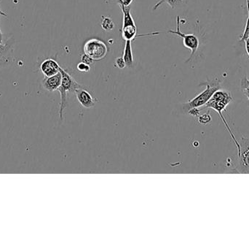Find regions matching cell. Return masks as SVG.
I'll return each mask as SVG.
<instances>
[{
    "label": "cell",
    "mask_w": 249,
    "mask_h": 249,
    "mask_svg": "<svg viewBox=\"0 0 249 249\" xmlns=\"http://www.w3.org/2000/svg\"><path fill=\"white\" fill-rule=\"evenodd\" d=\"M60 65L53 58H47L41 64L40 70L45 77H51L59 73Z\"/></svg>",
    "instance_id": "cell-8"
},
{
    "label": "cell",
    "mask_w": 249,
    "mask_h": 249,
    "mask_svg": "<svg viewBox=\"0 0 249 249\" xmlns=\"http://www.w3.org/2000/svg\"><path fill=\"white\" fill-rule=\"evenodd\" d=\"M200 86H206V88L203 92L197 95L196 97L192 99L191 100L183 104V110L186 112H188L190 109L193 108H198L200 107L206 105L209 99L212 97L213 94L216 91L221 89L220 80L218 79L209 80L207 81L200 83Z\"/></svg>",
    "instance_id": "cell-2"
},
{
    "label": "cell",
    "mask_w": 249,
    "mask_h": 249,
    "mask_svg": "<svg viewBox=\"0 0 249 249\" xmlns=\"http://www.w3.org/2000/svg\"><path fill=\"white\" fill-rule=\"evenodd\" d=\"M184 0H160L153 7V10H156L160 6L162 5L164 3L168 4L172 9L177 8L180 4L184 2Z\"/></svg>",
    "instance_id": "cell-14"
},
{
    "label": "cell",
    "mask_w": 249,
    "mask_h": 249,
    "mask_svg": "<svg viewBox=\"0 0 249 249\" xmlns=\"http://www.w3.org/2000/svg\"><path fill=\"white\" fill-rule=\"evenodd\" d=\"M61 80H62V76L59 71V73H57L55 76L45 77L42 80V86L45 90L53 92L58 90V88L61 86Z\"/></svg>",
    "instance_id": "cell-9"
},
{
    "label": "cell",
    "mask_w": 249,
    "mask_h": 249,
    "mask_svg": "<svg viewBox=\"0 0 249 249\" xmlns=\"http://www.w3.org/2000/svg\"><path fill=\"white\" fill-rule=\"evenodd\" d=\"M200 110L198 108H193L188 111L189 114L195 117H198L200 115Z\"/></svg>",
    "instance_id": "cell-21"
},
{
    "label": "cell",
    "mask_w": 249,
    "mask_h": 249,
    "mask_svg": "<svg viewBox=\"0 0 249 249\" xmlns=\"http://www.w3.org/2000/svg\"><path fill=\"white\" fill-rule=\"evenodd\" d=\"M121 35L124 41L134 40L135 38H137V27L136 24L127 25L122 26L121 29Z\"/></svg>",
    "instance_id": "cell-11"
},
{
    "label": "cell",
    "mask_w": 249,
    "mask_h": 249,
    "mask_svg": "<svg viewBox=\"0 0 249 249\" xmlns=\"http://www.w3.org/2000/svg\"><path fill=\"white\" fill-rule=\"evenodd\" d=\"M248 39H249V37H248Z\"/></svg>",
    "instance_id": "cell-26"
},
{
    "label": "cell",
    "mask_w": 249,
    "mask_h": 249,
    "mask_svg": "<svg viewBox=\"0 0 249 249\" xmlns=\"http://www.w3.org/2000/svg\"><path fill=\"white\" fill-rule=\"evenodd\" d=\"M0 37H1V38H2V34H1V29H0Z\"/></svg>",
    "instance_id": "cell-24"
},
{
    "label": "cell",
    "mask_w": 249,
    "mask_h": 249,
    "mask_svg": "<svg viewBox=\"0 0 249 249\" xmlns=\"http://www.w3.org/2000/svg\"><path fill=\"white\" fill-rule=\"evenodd\" d=\"M13 42L12 39L5 44L0 43V64H6L12 58Z\"/></svg>",
    "instance_id": "cell-10"
},
{
    "label": "cell",
    "mask_w": 249,
    "mask_h": 249,
    "mask_svg": "<svg viewBox=\"0 0 249 249\" xmlns=\"http://www.w3.org/2000/svg\"><path fill=\"white\" fill-rule=\"evenodd\" d=\"M133 1V0H116L117 3L120 6H124V7L130 6Z\"/></svg>",
    "instance_id": "cell-20"
},
{
    "label": "cell",
    "mask_w": 249,
    "mask_h": 249,
    "mask_svg": "<svg viewBox=\"0 0 249 249\" xmlns=\"http://www.w3.org/2000/svg\"><path fill=\"white\" fill-rule=\"evenodd\" d=\"M77 69L80 73H89V72H90V67L89 64L81 61V62L77 64Z\"/></svg>",
    "instance_id": "cell-16"
},
{
    "label": "cell",
    "mask_w": 249,
    "mask_h": 249,
    "mask_svg": "<svg viewBox=\"0 0 249 249\" xmlns=\"http://www.w3.org/2000/svg\"><path fill=\"white\" fill-rule=\"evenodd\" d=\"M79 103L86 109H90L95 106L98 102L97 98L89 91L86 86H82L74 92Z\"/></svg>",
    "instance_id": "cell-7"
},
{
    "label": "cell",
    "mask_w": 249,
    "mask_h": 249,
    "mask_svg": "<svg viewBox=\"0 0 249 249\" xmlns=\"http://www.w3.org/2000/svg\"><path fill=\"white\" fill-rule=\"evenodd\" d=\"M0 15H1V16H5V17L7 16V13H4V12H3L2 10H1V7H0Z\"/></svg>",
    "instance_id": "cell-23"
},
{
    "label": "cell",
    "mask_w": 249,
    "mask_h": 249,
    "mask_svg": "<svg viewBox=\"0 0 249 249\" xmlns=\"http://www.w3.org/2000/svg\"><path fill=\"white\" fill-rule=\"evenodd\" d=\"M197 120H198V122L200 123V124H203V125H207L209 123H211L212 121V116H211L210 114H209V112L206 113V114H203V115H200L198 117H197Z\"/></svg>",
    "instance_id": "cell-15"
},
{
    "label": "cell",
    "mask_w": 249,
    "mask_h": 249,
    "mask_svg": "<svg viewBox=\"0 0 249 249\" xmlns=\"http://www.w3.org/2000/svg\"><path fill=\"white\" fill-rule=\"evenodd\" d=\"M241 89H242L244 95L247 96V99H248L249 106V85L243 84L241 83Z\"/></svg>",
    "instance_id": "cell-19"
},
{
    "label": "cell",
    "mask_w": 249,
    "mask_h": 249,
    "mask_svg": "<svg viewBox=\"0 0 249 249\" xmlns=\"http://www.w3.org/2000/svg\"><path fill=\"white\" fill-rule=\"evenodd\" d=\"M84 53L94 61H100L105 58L108 52L107 46L99 39H90L85 43Z\"/></svg>",
    "instance_id": "cell-5"
},
{
    "label": "cell",
    "mask_w": 249,
    "mask_h": 249,
    "mask_svg": "<svg viewBox=\"0 0 249 249\" xmlns=\"http://www.w3.org/2000/svg\"><path fill=\"white\" fill-rule=\"evenodd\" d=\"M102 29L105 32H112L115 28V23L110 17L108 16H102V23H101Z\"/></svg>",
    "instance_id": "cell-13"
},
{
    "label": "cell",
    "mask_w": 249,
    "mask_h": 249,
    "mask_svg": "<svg viewBox=\"0 0 249 249\" xmlns=\"http://www.w3.org/2000/svg\"><path fill=\"white\" fill-rule=\"evenodd\" d=\"M80 59H81V61L89 64V65H92L95 61L93 58H90L89 56H88L87 54H85V53L80 56Z\"/></svg>",
    "instance_id": "cell-17"
},
{
    "label": "cell",
    "mask_w": 249,
    "mask_h": 249,
    "mask_svg": "<svg viewBox=\"0 0 249 249\" xmlns=\"http://www.w3.org/2000/svg\"><path fill=\"white\" fill-rule=\"evenodd\" d=\"M232 100H233V99H232V96H231V93H230L229 92L220 90V89H219V90L216 91V92L213 94V96L209 99V102L205 105V108H212V109L214 110V111H216V112L218 113L219 116L222 118L224 124H225L227 130L229 132L231 138L232 139V141L234 142L235 146H236L237 149L238 150L240 146L238 139L236 138L235 134H234L233 132L231 130L228 121H227L225 117L222 115V112L225 111V108H227V106H228Z\"/></svg>",
    "instance_id": "cell-1"
},
{
    "label": "cell",
    "mask_w": 249,
    "mask_h": 249,
    "mask_svg": "<svg viewBox=\"0 0 249 249\" xmlns=\"http://www.w3.org/2000/svg\"><path fill=\"white\" fill-rule=\"evenodd\" d=\"M180 24H181L180 17L178 16L177 17V29L176 30H168V33L174 34V35L182 38L184 46L191 51L190 58L186 61V63H187L191 61L192 58L194 57L195 54L197 52L199 45H200V41H199L198 38L195 34L183 33L181 31Z\"/></svg>",
    "instance_id": "cell-4"
},
{
    "label": "cell",
    "mask_w": 249,
    "mask_h": 249,
    "mask_svg": "<svg viewBox=\"0 0 249 249\" xmlns=\"http://www.w3.org/2000/svg\"><path fill=\"white\" fill-rule=\"evenodd\" d=\"M1 42H2V38L0 37V43H1Z\"/></svg>",
    "instance_id": "cell-25"
},
{
    "label": "cell",
    "mask_w": 249,
    "mask_h": 249,
    "mask_svg": "<svg viewBox=\"0 0 249 249\" xmlns=\"http://www.w3.org/2000/svg\"></svg>",
    "instance_id": "cell-27"
},
{
    "label": "cell",
    "mask_w": 249,
    "mask_h": 249,
    "mask_svg": "<svg viewBox=\"0 0 249 249\" xmlns=\"http://www.w3.org/2000/svg\"><path fill=\"white\" fill-rule=\"evenodd\" d=\"M123 57L127 67H133L134 64V59H133V51H132L131 41H125Z\"/></svg>",
    "instance_id": "cell-12"
},
{
    "label": "cell",
    "mask_w": 249,
    "mask_h": 249,
    "mask_svg": "<svg viewBox=\"0 0 249 249\" xmlns=\"http://www.w3.org/2000/svg\"><path fill=\"white\" fill-rule=\"evenodd\" d=\"M245 46L246 51H247V54H248L249 57V39H247V40L245 41Z\"/></svg>",
    "instance_id": "cell-22"
},
{
    "label": "cell",
    "mask_w": 249,
    "mask_h": 249,
    "mask_svg": "<svg viewBox=\"0 0 249 249\" xmlns=\"http://www.w3.org/2000/svg\"><path fill=\"white\" fill-rule=\"evenodd\" d=\"M238 140V160L235 171L239 173H249V138L242 137Z\"/></svg>",
    "instance_id": "cell-6"
},
{
    "label": "cell",
    "mask_w": 249,
    "mask_h": 249,
    "mask_svg": "<svg viewBox=\"0 0 249 249\" xmlns=\"http://www.w3.org/2000/svg\"><path fill=\"white\" fill-rule=\"evenodd\" d=\"M115 67H118L119 69H124V67H127L126 66L125 62H124V57H118L115 61Z\"/></svg>",
    "instance_id": "cell-18"
},
{
    "label": "cell",
    "mask_w": 249,
    "mask_h": 249,
    "mask_svg": "<svg viewBox=\"0 0 249 249\" xmlns=\"http://www.w3.org/2000/svg\"><path fill=\"white\" fill-rule=\"evenodd\" d=\"M60 73L62 76L61 84L58 88V91L61 95V103H60L59 115L61 120H63L64 111L67 108V95L69 92H74L79 88L81 87L82 85L77 83L74 77L65 70V69L60 67Z\"/></svg>",
    "instance_id": "cell-3"
}]
</instances>
